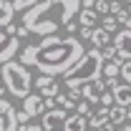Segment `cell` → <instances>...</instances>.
Returning <instances> with one entry per match:
<instances>
[{
    "label": "cell",
    "mask_w": 131,
    "mask_h": 131,
    "mask_svg": "<svg viewBox=\"0 0 131 131\" xmlns=\"http://www.w3.org/2000/svg\"><path fill=\"white\" fill-rule=\"evenodd\" d=\"M83 43L76 35H48V38H40L38 46H25L20 50V63L25 68H38V76H61L73 68L83 58Z\"/></svg>",
    "instance_id": "6da1fadb"
},
{
    "label": "cell",
    "mask_w": 131,
    "mask_h": 131,
    "mask_svg": "<svg viewBox=\"0 0 131 131\" xmlns=\"http://www.w3.org/2000/svg\"><path fill=\"white\" fill-rule=\"evenodd\" d=\"M81 13V0H43L23 13V28L35 35H56L58 28H68Z\"/></svg>",
    "instance_id": "7a4b0ae2"
},
{
    "label": "cell",
    "mask_w": 131,
    "mask_h": 131,
    "mask_svg": "<svg viewBox=\"0 0 131 131\" xmlns=\"http://www.w3.org/2000/svg\"><path fill=\"white\" fill-rule=\"evenodd\" d=\"M101 71H103L101 50L88 48L86 53H83L81 61L63 76V86H66V88H81V86H86V83L98 81V78H101Z\"/></svg>",
    "instance_id": "3957f363"
},
{
    "label": "cell",
    "mask_w": 131,
    "mask_h": 131,
    "mask_svg": "<svg viewBox=\"0 0 131 131\" xmlns=\"http://www.w3.org/2000/svg\"><path fill=\"white\" fill-rule=\"evenodd\" d=\"M0 81L5 86V91H10L15 98H28L33 88V76L30 68L20 63V61H8L0 66Z\"/></svg>",
    "instance_id": "277c9868"
},
{
    "label": "cell",
    "mask_w": 131,
    "mask_h": 131,
    "mask_svg": "<svg viewBox=\"0 0 131 131\" xmlns=\"http://www.w3.org/2000/svg\"><path fill=\"white\" fill-rule=\"evenodd\" d=\"M66 118H68V111L66 108H53V111H46V114L40 116V126L46 131H61L66 124Z\"/></svg>",
    "instance_id": "5b68a950"
},
{
    "label": "cell",
    "mask_w": 131,
    "mask_h": 131,
    "mask_svg": "<svg viewBox=\"0 0 131 131\" xmlns=\"http://www.w3.org/2000/svg\"><path fill=\"white\" fill-rule=\"evenodd\" d=\"M116 48V58L124 63V61H131V33L126 28H121V30L116 33V38L111 40Z\"/></svg>",
    "instance_id": "8992f818"
},
{
    "label": "cell",
    "mask_w": 131,
    "mask_h": 131,
    "mask_svg": "<svg viewBox=\"0 0 131 131\" xmlns=\"http://www.w3.org/2000/svg\"><path fill=\"white\" fill-rule=\"evenodd\" d=\"M18 50H20V40L18 38H10V35H5V33L0 30V66L13 61L18 56Z\"/></svg>",
    "instance_id": "52a82bcc"
},
{
    "label": "cell",
    "mask_w": 131,
    "mask_h": 131,
    "mask_svg": "<svg viewBox=\"0 0 131 131\" xmlns=\"http://www.w3.org/2000/svg\"><path fill=\"white\" fill-rule=\"evenodd\" d=\"M0 131H18L15 124V106L5 98H0Z\"/></svg>",
    "instance_id": "ba28073f"
},
{
    "label": "cell",
    "mask_w": 131,
    "mask_h": 131,
    "mask_svg": "<svg viewBox=\"0 0 131 131\" xmlns=\"http://www.w3.org/2000/svg\"><path fill=\"white\" fill-rule=\"evenodd\" d=\"M33 86L40 91V96H46V98H56L61 93V86L56 83V78H50V76H38L33 81Z\"/></svg>",
    "instance_id": "9c48e42d"
},
{
    "label": "cell",
    "mask_w": 131,
    "mask_h": 131,
    "mask_svg": "<svg viewBox=\"0 0 131 131\" xmlns=\"http://www.w3.org/2000/svg\"><path fill=\"white\" fill-rule=\"evenodd\" d=\"M81 93H83V101H88V103H98L101 101V96L106 93V83L101 81H93V83H86V86H81Z\"/></svg>",
    "instance_id": "30bf717a"
},
{
    "label": "cell",
    "mask_w": 131,
    "mask_h": 131,
    "mask_svg": "<svg viewBox=\"0 0 131 131\" xmlns=\"http://www.w3.org/2000/svg\"><path fill=\"white\" fill-rule=\"evenodd\" d=\"M23 111L30 116V118L33 116H43V111H46V108H43V98L30 93L28 98H23Z\"/></svg>",
    "instance_id": "8fae6325"
},
{
    "label": "cell",
    "mask_w": 131,
    "mask_h": 131,
    "mask_svg": "<svg viewBox=\"0 0 131 131\" xmlns=\"http://www.w3.org/2000/svg\"><path fill=\"white\" fill-rule=\"evenodd\" d=\"M111 93H114V106H124V108H129V106H131V86L118 83Z\"/></svg>",
    "instance_id": "7c38bea8"
},
{
    "label": "cell",
    "mask_w": 131,
    "mask_h": 131,
    "mask_svg": "<svg viewBox=\"0 0 131 131\" xmlns=\"http://www.w3.org/2000/svg\"><path fill=\"white\" fill-rule=\"evenodd\" d=\"M61 131H88V118L86 116H78V114L68 116Z\"/></svg>",
    "instance_id": "4fadbf2b"
},
{
    "label": "cell",
    "mask_w": 131,
    "mask_h": 131,
    "mask_svg": "<svg viewBox=\"0 0 131 131\" xmlns=\"http://www.w3.org/2000/svg\"><path fill=\"white\" fill-rule=\"evenodd\" d=\"M106 124H108V108H98L96 114L88 116V131H98Z\"/></svg>",
    "instance_id": "5bb4252c"
},
{
    "label": "cell",
    "mask_w": 131,
    "mask_h": 131,
    "mask_svg": "<svg viewBox=\"0 0 131 131\" xmlns=\"http://www.w3.org/2000/svg\"><path fill=\"white\" fill-rule=\"evenodd\" d=\"M13 15H15V8L10 0H0V28H8L13 23Z\"/></svg>",
    "instance_id": "9a60e30c"
},
{
    "label": "cell",
    "mask_w": 131,
    "mask_h": 131,
    "mask_svg": "<svg viewBox=\"0 0 131 131\" xmlns=\"http://www.w3.org/2000/svg\"><path fill=\"white\" fill-rule=\"evenodd\" d=\"M91 43H93L96 50H101V48H106V46H111V35L103 30V28H93V33H91Z\"/></svg>",
    "instance_id": "2e32d148"
},
{
    "label": "cell",
    "mask_w": 131,
    "mask_h": 131,
    "mask_svg": "<svg viewBox=\"0 0 131 131\" xmlns=\"http://www.w3.org/2000/svg\"><path fill=\"white\" fill-rule=\"evenodd\" d=\"M124 121H126V108L124 106H111L108 108V124H114L118 129V126H124Z\"/></svg>",
    "instance_id": "e0dca14e"
},
{
    "label": "cell",
    "mask_w": 131,
    "mask_h": 131,
    "mask_svg": "<svg viewBox=\"0 0 131 131\" xmlns=\"http://www.w3.org/2000/svg\"><path fill=\"white\" fill-rule=\"evenodd\" d=\"M118 73H121V61H118V58H114V61H103L101 76H106V78H118Z\"/></svg>",
    "instance_id": "ac0fdd59"
},
{
    "label": "cell",
    "mask_w": 131,
    "mask_h": 131,
    "mask_svg": "<svg viewBox=\"0 0 131 131\" xmlns=\"http://www.w3.org/2000/svg\"><path fill=\"white\" fill-rule=\"evenodd\" d=\"M78 18H81V28H93V25L98 23V15L93 13V10H81Z\"/></svg>",
    "instance_id": "d6986e66"
},
{
    "label": "cell",
    "mask_w": 131,
    "mask_h": 131,
    "mask_svg": "<svg viewBox=\"0 0 131 131\" xmlns=\"http://www.w3.org/2000/svg\"><path fill=\"white\" fill-rule=\"evenodd\" d=\"M10 3H13V8H15V10H23V13H25V10L35 8V5H38V3H43V0H10Z\"/></svg>",
    "instance_id": "ffe728a7"
},
{
    "label": "cell",
    "mask_w": 131,
    "mask_h": 131,
    "mask_svg": "<svg viewBox=\"0 0 131 131\" xmlns=\"http://www.w3.org/2000/svg\"><path fill=\"white\" fill-rule=\"evenodd\" d=\"M101 23H103V30L108 33V35H114V33L118 30V23H116L114 15H103V20H101Z\"/></svg>",
    "instance_id": "44dd1931"
},
{
    "label": "cell",
    "mask_w": 131,
    "mask_h": 131,
    "mask_svg": "<svg viewBox=\"0 0 131 131\" xmlns=\"http://www.w3.org/2000/svg\"><path fill=\"white\" fill-rule=\"evenodd\" d=\"M118 76H121V81L126 83V86H131V61H124L121 63V73Z\"/></svg>",
    "instance_id": "7402d4cb"
},
{
    "label": "cell",
    "mask_w": 131,
    "mask_h": 131,
    "mask_svg": "<svg viewBox=\"0 0 131 131\" xmlns=\"http://www.w3.org/2000/svg\"><path fill=\"white\" fill-rule=\"evenodd\" d=\"M76 114H78V116H86V118H88V116H91V103L81 98V101L76 103Z\"/></svg>",
    "instance_id": "603a6c76"
},
{
    "label": "cell",
    "mask_w": 131,
    "mask_h": 131,
    "mask_svg": "<svg viewBox=\"0 0 131 131\" xmlns=\"http://www.w3.org/2000/svg\"><path fill=\"white\" fill-rule=\"evenodd\" d=\"M93 13H96V15H108V3H106V0H96V3H93Z\"/></svg>",
    "instance_id": "cb8c5ba5"
},
{
    "label": "cell",
    "mask_w": 131,
    "mask_h": 131,
    "mask_svg": "<svg viewBox=\"0 0 131 131\" xmlns=\"http://www.w3.org/2000/svg\"><path fill=\"white\" fill-rule=\"evenodd\" d=\"M101 58H103V61H114V58H116L114 43H111V46H106V48H101Z\"/></svg>",
    "instance_id": "d4e9b609"
},
{
    "label": "cell",
    "mask_w": 131,
    "mask_h": 131,
    "mask_svg": "<svg viewBox=\"0 0 131 131\" xmlns=\"http://www.w3.org/2000/svg\"><path fill=\"white\" fill-rule=\"evenodd\" d=\"M98 103H101L103 108H111V106H114V93H111V91H106V93L101 96V101H98Z\"/></svg>",
    "instance_id": "484cf974"
},
{
    "label": "cell",
    "mask_w": 131,
    "mask_h": 131,
    "mask_svg": "<svg viewBox=\"0 0 131 131\" xmlns=\"http://www.w3.org/2000/svg\"><path fill=\"white\" fill-rule=\"evenodd\" d=\"M121 10H124L121 0H111V3H108V15H118Z\"/></svg>",
    "instance_id": "4316f807"
},
{
    "label": "cell",
    "mask_w": 131,
    "mask_h": 131,
    "mask_svg": "<svg viewBox=\"0 0 131 131\" xmlns=\"http://www.w3.org/2000/svg\"><path fill=\"white\" fill-rule=\"evenodd\" d=\"M28 121H30V116L25 114V111H15V124L20 126V129H23V126H25Z\"/></svg>",
    "instance_id": "83f0119b"
},
{
    "label": "cell",
    "mask_w": 131,
    "mask_h": 131,
    "mask_svg": "<svg viewBox=\"0 0 131 131\" xmlns=\"http://www.w3.org/2000/svg\"><path fill=\"white\" fill-rule=\"evenodd\" d=\"M78 33H81V38H78V40H91V33H93V28H78Z\"/></svg>",
    "instance_id": "f1b7e54d"
},
{
    "label": "cell",
    "mask_w": 131,
    "mask_h": 131,
    "mask_svg": "<svg viewBox=\"0 0 131 131\" xmlns=\"http://www.w3.org/2000/svg\"><path fill=\"white\" fill-rule=\"evenodd\" d=\"M20 131H46V129H43L40 124H30V126H23Z\"/></svg>",
    "instance_id": "f546056e"
},
{
    "label": "cell",
    "mask_w": 131,
    "mask_h": 131,
    "mask_svg": "<svg viewBox=\"0 0 131 131\" xmlns=\"http://www.w3.org/2000/svg\"><path fill=\"white\" fill-rule=\"evenodd\" d=\"M98 131H116V126H114V124H106V126H101Z\"/></svg>",
    "instance_id": "4dcf8cb0"
},
{
    "label": "cell",
    "mask_w": 131,
    "mask_h": 131,
    "mask_svg": "<svg viewBox=\"0 0 131 131\" xmlns=\"http://www.w3.org/2000/svg\"><path fill=\"white\" fill-rule=\"evenodd\" d=\"M116 131H131V124H124V126H118Z\"/></svg>",
    "instance_id": "1f68e13d"
},
{
    "label": "cell",
    "mask_w": 131,
    "mask_h": 131,
    "mask_svg": "<svg viewBox=\"0 0 131 131\" xmlns=\"http://www.w3.org/2000/svg\"><path fill=\"white\" fill-rule=\"evenodd\" d=\"M3 93H5V86H3V81H0V98H3Z\"/></svg>",
    "instance_id": "d6a6232c"
},
{
    "label": "cell",
    "mask_w": 131,
    "mask_h": 131,
    "mask_svg": "<svg viewBox=\"0 0 131 131\" xmlns=\"http://www.w3.org/2000/svg\"><path fill=\"white\" fill-rule=\"evenodd\" d=\"M124 28H126V30L131 33V18H129V23H126V25H124Z\"/></svg>",
    "instance_id": "836d02e7"
},
{
    "label": "cell",
    "mask_w": 131,
    "mask_h": 131,
    "mask_svg": "<svg viewBox=\"0 0 131 131\" xmlns=\"http://www.w3.org/2000/svg\"><path fill=\"white\" fill-rule=\"evenodd\" d=\"M126 118H129V121H131V106H129V108H126Z\"/></svg>",
    "instance_id": "e575fe53"
},
{
    "label": "cell",
    "mask_w": 131,
    "mask_h": 131,
    "mask_svg": "<svg viewBox=\"0 0 131 131\" xmlns=\"http://www.w3.org/2000/svg\"><path fill=\"white\" fill-rule=\"evenodd\" d=\"M126 5H131V0H126Z\"/></svg>",
    "instance_id": "d590c367"
}]
</instances>
